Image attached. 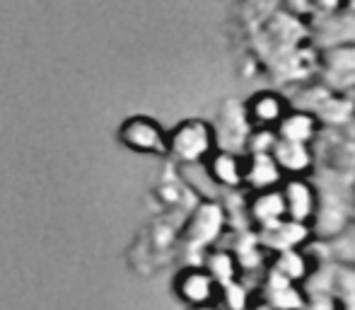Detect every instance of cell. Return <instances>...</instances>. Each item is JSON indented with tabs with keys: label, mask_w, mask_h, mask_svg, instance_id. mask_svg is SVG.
Here are the masks:
<instances>
[{
	"label": "cell",
	"mask_w": 355,
	"mask_h": 310,
	"mask_svg": "<svg viewBox=\"0 0 355 310\" xmlns=\"http://www.w3.org/2000/svg\"><path fill=\"white\" fill-rule=\"evenodd\" d=\"M218 148V133L206 119H184L167 131V155L179 165H203Z\"/></svg>",
	"instance_id": "6da1fadb"
},
{
	"label": "cell",
	"mask_w": 355,
	"mask_h": 310,
	"mask_svg": "<svg viewBox=\"0 0 355 310\" xmlns=\"http://www.w3.org/2000/svg\"><path fill=\"white\" fill-rule=\"evenodd\" d=\"M119 141L138 155H167V131L153 117L136 114L119 127Z\"/></svg>",
	"instance_id": "7a4b0ae2"
},
{
	"label": "cell",
	"mask_w": 355,
	"mask_h": 310,
	"mask_svg": "<svg viewBox=\"0 0 355 310\" xmlns=\"http://www.w3.org/2000/svg\"><path fill=\"white\" fill-rule=\"evenodd\" d=\"M174 293L187 308L220 303V284L208 274V269L203 264L184 267L174 279Z\"/></svg>",
	"instance_id": "3957f363"
},
{
	"label": "cell",
	"mask_w": 355,
	"mask_h": 310,
	"mask_svg": "<svg viewBox=\"0 0 355 310\" xmlns=\"http://www.w3.org/2000/svg\"><path fill=\"white\" fill-rule=\"evenodd\" d=\"M283 202H285V218L295 223H309L319 213V194L307 177H285L281 182Z\"/></svg>",
	"instance_id": "277c9868"
},
{
	"label": "cell",
	"mask_w": 355,
	"mask_h": 310,
	"mask_svg": "<svg viewBox=\"0 0 355 310\" xmlns=\"http://www.w3.org/2000/svg\"><path fill=\"white\" fill-rule=\"evenodd\" d=\"M244 119L252 129H268L276 131V127L285 119V114L290 112V102L276 90H259L254 92L247 102L242 104Z\"/></svg>",
	"instance_id": "5b68a950"
},
{
	"label": "cell",
	"mask_w": 355,
	"mask_h": 310,
	"mask_svg": "<svg viewBox=\"0 0 355 310\" xmlns=\"http://www.w3.org/2000/svg\"><path fill=\"white\" fill-rule=\"evenodd\" d=\"M208 177L223 189H242L244 187V155L230 148H215L206 163Z\"/></svg>",
	"instance_id": "8992f818"
},
{
	"label": "cell",
	"mask_w": 355,
	"mask_h": 310,
	"mask_svg": "<svg viewBox=\"0 0 355 310\" xmlns=\"http://www.w3.org/2000/svg\"><path fill=\"white\" fill-rule=\"evenodd\" d=\"M249 194H252L247 202L249 218L261 231H271V228H276L278 223L285 221V202H283L281 187L259 189V192H249Z\"/></svg>",
	"instance_id": "52a82bcc"
},
{
	"label": "cell",
	"mask_w": 355,
	"mask_h": 310,
	"mask_svg": "<svg viewBox=\"0 0 355 310\" xmlns=\"http://www.w3.org/2000/svg\"><path fill=\"white\" fill-rule=\"evenodd\" d=\"M283 172L276 165L271 151H259V153H244V187L249 192H259V189H271L281 187Z\"/></svg>",
	"instance_id": "ba28073f"
},
{
	"label": "cell",
	"mask_w": 355,
	"mask_h": 310,
	"mask_svg": "<svg viewBox=\"0 0 355 310\" xmlns=\"http://www.w3.org/2000/svg\"><path fill=\"white\" fill-rule=\"evenodd\" d=\"M271 155L276 160V165L281 168L283 177H307L314 168V155L312 148L304 143H293L276 138L271 148Z\"/></svg>",
	"instance_id": "9c48e42d"
},
{
	"label": "cell",
	"mask_w": 355,
	"mask_h": 310,
	"mask_svg": "<svg viewBox=\"0 0 355 310\" xmlns=\"http://www.w3.org/2000/svg\"><path fill=\"white\" fill-rule=\"evenodd\" d=\"M223 223H225L223 209L215 206V204H201L193 211L191 221H189L187 228L189 243L196 245V247H208L220 235V231H223Z\"/></svg>",
	"instance_id": "30bf717a"
},
{
	"label": "cell",
	"mask_w": 355,
	"mask_h": 310,
	"mask_svg": "<svg viewBox=\"0 0 355 310\" xmlns=\"http://www.w3.org/2000/svg\"><path fill=\"white\" fill-rule=\"evenodd\" d=\"M317 133H319V119L312 112H302V109H290L283 122L276 127V138L304 143V146H312Z\"/></svg>",
	"instance_id": "8fae6325"
},
{
	"label": "cell",
	"mask_w": 355,
	"mask_h": 310,
	"mask_svg": "<svg viewBox=\"0 0 355 310\" xmlns=\"http://www.w3.org/2000/svg\"><path fill=\"white\" fill-rule=\"evenodd\" d=\"M201 264L208 269V274H211L215 282L220 284V288L237 282L239 274H242V264H239L234 250H208Z\"/></svg>",
	"instance_id": "7c38bea8"
},
{
	"label": "cell",
	"mask_w": 355,
	"mask_h": 310,
	"mask_svg": "<svg viewBox=\"0 0 355 310\" xmlns=\"http://www.w3.org/2000/svg\"><path fill=\"white\" fill-rule=\"evenodd\" d=\"M278 277H283L290 284H300L302 279H307L309 267H307V257L300 247L295 250H281L276 252V267L271 269Z\"/></svg>",
	"instance_id": "4fadbf2b"
},
{
	"label": "cell",
	"mask_w": 355,
	"mask_h": 310,
	"mask_svg": "<svg viewBox=\"0 0 355 310\" xmlns=\"http://www.w3.org/2000/svg\"><path fill=\"white\" fill-rule=\"evenodd\" d=\"M189 310H223L218 306V303H213V306H201V308H189Z\"/></svg>",
	"instance_id": "5bb4252c"
},
{
	"label": "cell",
	"mask_w": 355,
	"mask_h": 310,
	"mask_svg": "<svg viewBox=\"0 0 355 310\" xmlns=\"http://www.w3.org/2000/svg\"><path fill=\"white\" fill-rule=\"evenodd\" d=\"M348 5H351V8L355 10V0H348Z\"/></svg>",
	"instance_id": "9a60e30c"
}]
</instances>
